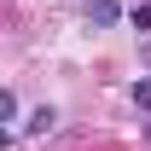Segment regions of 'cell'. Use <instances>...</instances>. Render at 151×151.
Here are the masks:
<instances>
[{
  "mask_svg": "<svg viewBox=\"0 0 151 151\" xmlns=\"http://www.w3.org/2000/svg\"><path fill=\"white\" fill-rule=\"evenodd\" d=\"M87 18L105 29V23H116V18H122V6H116V0H93V12H87Z\"/></svg>",
  "mask_w": 151,
  "mask_h": 151,
  "instance_id": "obj_1",
  "label": "cell"
},
{
  "mask_svg": "<svg viewBox=\"0 0 151 151\" xmlns=\"http://www.w3.org/2000/svg\"><path fill=\"white\" fill-rule=\"evenodd\" d=\"M52 122H58V116H52V111H47V105H41V111H35V116H29V134H52Z\"/></svg>",
  "mask_w": 151,
  "mask_h": 151,
  "instance_id": "obj_2",
  "label": "cell"
},
{
  "mask_svg": "<svg viewBox=\"0 0 151 151\" xmlns=\"http://www.w3.org/2000/svg\"><path fill=\"white\" fill-rule=\"evenodd\" d=\"M128 18H134V29H139V35H145V29H151V0H139V6H134Z\"/></svg>",
  "mask_w": 151,
  "mask_h": 151,
  "instance_id": "obj_3",
  "label": "cell"
},
{
  "mask_svg": "<svg viewBox=\"0 0 151 151\" xmlns=\"http://www.w3.org/2000/svg\"><path fill=\"white\" fill-rule=\"evenodd\" d=\"M134 105H139V111H151V76H139V81H134Z\"/></svg>",
  "mask_w": 151,
  "mask_h": 151,
  "instance_id": "obj_4",
  "label": "cell"
},
{
  "mask_svg": "<svg viewBox=\"0 0 151 151\" xmlns=\"http://www.w3.org/2000/svg\"><path fill=\"white\" fill-rule=\"evenodd\" d=\"M139 58H145V64H151V35H145V47H139Z\"/></svg>",
  "mask_w": 151,
  "mask_h": 151,
  "instance_id": "obj_5",
  "label": "cell"
}]
</instances>
